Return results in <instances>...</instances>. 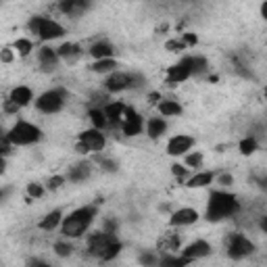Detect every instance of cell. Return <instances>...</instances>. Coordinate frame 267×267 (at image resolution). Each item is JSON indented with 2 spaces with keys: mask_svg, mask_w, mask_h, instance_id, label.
I'll return each instance as SVG.
<instances>
[{
  "mask_svg": "<svg viewBox=\"0 0 267 267\" xmlns=\"http://www.w3.org/2000/svg\"><path fill=\"white\" fill-rule=\"evenodd\" d=\"M240 211V202L234 194L228 192H211L209 204H207V219L209 221H221L226 217H232Z\"/></svg>",
  "mask_w": 267,
  "mask_h": 267,
  "instance_id": "obj_1",
  "label": "cell"
},
{
  "mask_svg": "<svg viewBox=\"0 0 267 267\" xmlns=\"http://www.w3.org/2000/svg\"><path fill=\"white\" fill-rule=\"evenodd\" d=\"M96 215V209L94 207H82V209H75L71 215L63 221V234L69 238H77L82 236L88 228H90L92 219Z\"/></svg>",
  "mask_w": 267,
  "mask_h": 267,
  "instance_id": "obj_2",
  "label": "cell"
},
{
  "mask_svg": "<svg viewBox=\"0 0 267 267\" xmlns=\"http://www.w3.org/2000/svg\"><path fill=\"white\" fill-rule=\"evenodd\" d=\"M6 138L11 144H17V146H25V144H33L42 138V132L40 128H35L33 123H28V121H19L15 123L13 130L6 134Z\"/></svg>",
  "mask_w": 267,
  "mask_h": 267,
  "instance_id": "obj_3",
  "label": "cell"
},
{
  "mask_svg": "<svg viewBox=\"0 0 267 267\" xmlns=\"http://www.w3.org/2000/svg\"><path fill=\"white\" fill-rule=\"evenodd\" d=\"M30 30L33 33H38L42 40H57L65 33V30L61 28L57 21L44 19V17H33V19L30 21Z\"/></svg>",
  "mask_w": 267,
  "mask_h": 267,
  "instance_id": "obj_4",
  "label": "cell"
},
{
  "mask_svg": "<svg viewBox=\"0 0 267 267\" xmlns=\"http://www.w3.org/2000/svg\"><path fill=\"white\" fill-rule=\"evenodd\" d=\"M63 102H65L63 90H50V92H44L40 99L35 100V106H38L42 113H57L63 109Z\"/></svg>",
  "mask_w": 267,
  "mask_h": 267,
  "instance_id": "obj_5",
  "label": "cell"
},
{
  "mask_svg": "<svg viewBox=\"0 0 267 267\" xmlns=\"http://www.w3.org/2000/svg\"><path fill=\"white\" fill-rule=\"evenodd\" d=\"M255 251V244L251 240H246L242 234H236L230 238V244H228V255L232 257V259H244V257L253 255Z\"/></svg>",
  "mask_w": 267,
  "mask_h": 267,
  "instance_id": "obj_6",
  "label": "cell"
},
{
  "mask_svg": "<svg viewBox=\"0 0 267 267\" xmlns=\"http://www.w3.org/2000/svg\"><path fill=\"white\" fill-rule=\"evenodd\" d=\"M113 240H117V238H115L113 234L99 232V234L90 236V240H88V251H90V255H94V257H100V259H102V255L106 253V248L111 246Z\"/></svg>",
  "mask_w": 267,
  "mask_h": 267,
  "instance_id": "obj_7",
  "label": "cell"
},
{
  "mask_svg": "<svg viewBox=\"0 0 267 267\" xmlns=\"http://www.w3.org/2000/svg\"><path fill=\"white\" fill-rule=\"evenodd\" d=\"M79 144H84L86 150L90 153V150H102L104 148V136L99 132V130H86L79 134Z\"/></svg>",
  "mask_w": 267,
  "mask_h": 267,
  "instance_id": "obj_8",
  "label": "cell"
},
{
  "mask_svg": "<svg viewBox=\"0 0 267 267\" xmlns=\"http://www.w3.org/2000/svg\"><path fill=\"white\" fill-rule=\"evenodd\" d=\"M123 115H126V119H123V134L126 136H138L142 132V117L134 109H128V106Z\"/></svg>",
  "mask_w": 267,
  "mask_h": 267,
  "instance_id": "obj_9",
  "label": "cell"
},
{
  "mask_svg": "<svg viewBox=\"0 0 267 267\" xmlns=\"http://www.w3.org/2000/svg\"><path fill=\"white\" fill-rule=\"evenodd\" d=\"M194 144V140L190 136H173L171 140H169L167 144V153L171 157H177V155H184L186 150H190Z\"/></svg>",
  "mask_w": 267,
  "mask_h": 267,
  "instance_id": "obj_10",
  "label": "cell"
},
{
  "mask_svg": "<svg viewBox=\"0 0 267 267\" xmlns=\"http://www.w3.org/2000/svg\"><path fill=\"white\" fill-rule=\"evenodd\" d=\"M207 255H211V244L204 242V240H197V242H192V244H188L184 248L182 257L192 261V259H200V257H207Z\"/></svg>",
  "mask_w": 267,
  "mask_h": 267,
  "instance_id": "obj_11",
  "label": "cell"
},
{
  "mask_svg": "<svg viewBox=\"0 0 267 267\" xmlns=\"http://www.w3.org/2000/svg\"><path fill=\"white\" fill-rule=\"evenodd\" d=\"M197 219H199V213L194 209H190V207H186V209L175 211L171 215V219H169V224H171V226H190Z\"/></svg>",
  "mask_w": 267,
  "mask_h": 267,
  "instance_id": "obj_12",
  "label": "cell"
},
{
  "mask_svg": "<svg viewBox=\"0 0 267 267\" xmlns=\"http://www.w3.org/2000/svg\"><path fill=\"white\" fill-rule=\"evenodd\" d=\"M106 90L109 92H121V90H126V88L132 86V75L128 73H113L109 79H106Z\"/></svg>",
  "mask_w": 267,
  "mask_h": 267,
  "instance_id": "obj_13",
  "label": "cell"
},
{
  "mask_svg": "<svg viewBox=\"0 0 267 267\" xmlns=\"http://www.w3.org/2000/svg\"><path fill=\"white\" fill-rule=\"evenodd\" d=\"M102 113H104V117H106V123H119L121 121V117H123V113H126V104L123 102H111V104H106L104 109H102Z\"/></svg>",
  "mask_w": 267,
  "mask_h": 267,
  "instance_id": "obj_14",
  "label": "cell"
},
{
  "mask_svg": "<svg viewBox=\"0 0 267 267\" xmlns=\"http://www.w3.org/2000/svg\"><path fill=\"white\" fill-rule=\"evenodd\" d=\"M188 77H190V71L184 63H177L173 67H169V71H167V82L169 84H180Z\"/></svg>",
  "mask_w": 267,
  "mask_h": 267,
  "instance_id": "obj_15",
  "label": "cell"
},
{
  "mask_svg": "<svg viewBox=\"0 0 267 267\" xmlns=\"http://www.w3.org/2000/svg\"><path fill=\"white\" fill-rule=\"evenodd\" d=\"M8 100H13L17 106H25V104H30L32 100V90L28 86H17L15 90L11 92V99Z\"/></svg>",
  "mask_w": 267,
  "mask_h": 267,
  "instance_id": "obj_16",
  "label": "cell"
},
{
  "mask_svg": "<svg viewBox=\"0 0 267 267\" xmlns=\"http://www.w3.org/2000/svg\"><path fill=\"white\" fill-rule=\"evenodd\" d=\"M57 61H59V57H57V50H52V48H48V46H44V48H40V63H42V67L44 69H55L57 67Z\"/></svg>",
  "mask_w": 267,
  "mask_h": 267,
  "instance_id": "obj_17",
  "label": "cell"
},
{
  "mask_svg": "<svg viewBox=\"0 0 267 267\" xmlns=\"http://www.w3.org/2000/svg\"><path fill=\"white\" fill-rule=\"evenodd\" d=\"M90 55L96 59V61H104V59H111L113 57V46L106 42H99L94 44V46L90 48Z\"/></svg>",
  "mask_w": 267,
  "mask_h": 267,
  "instance_id": "obj_18",
  "label": "cell"
},
{
  "mask_svg": "<svg viewBox=\"0 0 267 267\" xmlns=\"http://www.w3.org/2000/svg\"><path fill=\"white\" fill-rule=\"evenodd\" d=\"M182 63L188 67L190 75H192V73H200V71L207 69V59H202V57H186Z\"/></svg>",
  "mask_w": 267,
  "mask_h": 267,
  "instance_id": "obj_19",
  "label": "cell"
},
{
  "mask_svg": "<svg viewBox=\"0 0 267 267\" xmlns=\"http://www.w3.org/2000/svg\"><path fill=\"white\" fill-rule=\"evenodd\" d=\"M213 177L215 175H213L211 171H202V173H197L194 177H190L186 186H188V188H204V186H209L213 182Z\"/></svg>",
  "mask_w": 267,
  "mask_h": 267,
  "instance_id": "obj_20",
  "label": "cell"
},
{
  "mask_svg": "<svg viewBox=\"0 0 267 267\" xmlns=\"http://www.w3.org/2000/svg\"><path fill=\"white\" fill-rule=\"evenodd\" d=\"M146 130H148V136H150V138H161L163 134H165V130H167V123H165V119H161V117L150 119Z\"/></svg>",
  "mask_w": 267,
  "mask_h": 267,
  "instance_id": "obj_21",
  "label": "cell"
},
{
  "mask_svg": "<svg viewBox=\"0 0 267 267\" xmlns=\"http://www.w3.org/2000/svg\"><path fill=\"white\" fill-rule=\"evenodd\" d=\"M57 57H61V59H65V61H75L77 57H79V46L77 44H63L59 50H57Z\"/></svg>",
  "mask_w": 267,
  "mask_h": 267,
  "instance_id": "obj_22",
  "label": "cell"
},
{
  "mask_svg": "<svg viewBox=\"0 0 267 267\" xmlns=\"http://www.w3.org/2000/svg\"><path fill=\"white\" fill-rule=\"evenodd\" d=\"M88 175H90V167L88 165H73L67 173V177L71 182H84Z\"/></svg>",
  "mask_w": 267,
  "mask_h": 267,
  "instance_id": "obj_23",
  "label": "cell"
},
{
  "mask_svg": "<svg viewBox=\"0 0 267 267\" xmlns=\"http://www.w3.org/2000/svg\"><path fill=\"white\" fill-rule=\"evenodd\" d=\"M61 217H63V215H61V211H52V213H48V215L40 221V228L46 230V232H50V230H55L61 224Z\"/></svg>",
  "mask_w": 267,
  "mask_h": 267,
  "instance_id": "obj_24",
  "label": "cell"
},
{
  "mask_svg": "<svg viewBox=\"0 0 267 267\" xmlns=\"http://www.w3.org/2000/svg\"><path fill=\"white\" fill-rule=\"evenodd\" d=\"M86 8H88L86 2H75V0H65V2H61V11L67 15H79L82 11H86Z\"/></svg>",
  "mask_w": 267,
  "mask_h": 267,
  "instance_id": "obj_25",
  "label": "cell"
},
{
  "mask_svg": "<svg viewBox=\"0 0 267 267\" xmlns=\"http://www.w3.org/2000/svg\"><path fill=\"white\" fill-rule=\"evenodd\" d=\"M159 111H161V115H165V117H171V115L182 113V106L175 100H163L161 104H159Z\"/></svg>",
  "mask_w": 267,
  "mask_h": 267,
  "instance_id": "obj_26",
  "label": "cell"
},
{
  "mask_svg": "<svg viewBox=\"0 0 267 267\" xmlns=\"http://www.w3.org/2000/svg\"><path fill=\"white\" fill-rule=\"evenodd\" d=\"M190 261L186 259V257H173V255H167L163 257V261H161V267H186Z\"/></svg>",
  "mask_w": 267,
  "mask_h": 267,
  "instance_id": "obj_27",
  "label": "cell"
},
{
  "mask_svg": "<svg viewBox=\"0 0 267 267\" xmlns=\"http://www.w3.org/2000/svg\"><path fill=\"white\" fill-rule=\"evenodd\" d=\"M115 67H117V63H115L113 59H104V61H96L92 65V71H96V73H106V71H113Z\"/></svg>",
  "mask_w": 267,
  "mask_h": 267,
  "instance_id": "obj_28",
  "label": "cell"
},
{
  "mask_svg": "<svg viewBox=\"0 0 267 267\" xmlns=\"http://www.w3.org/2000/svg\"><path fill=\"white\" fill-rule=\"evenodd\" d=\"M90 119H92L94 128L99 130V132H100V130L106 126V117H104V113H102L100 109H92V111H90Z\"/></svg>",
  "mask_w": 267,
  "mask_h": 267,
  "instance_id": "obj_29",
  "label": "cell"
},
{
  "mask_svg": "<svg viewBox=\"0 0 267 267\" xmlns=\"http://www.w3.org/2000/svg\"><path fill=\"white\" fill-rule=\"evenodd\" d=\"M238 148H240V153L246 155V157H248V155H253L255 150H257V140H255L253 136H251V138H244L242 142H240V146H238Z\"/></svg>",
  "mask_w": 267,
  "mask_h": 267,
  "instance_id": "obj_30",
  "label": "cell"
},
{
  "mask_svg": "<svg viewBox=\"0 0 267 267\" xmlns=\"http://www.w3.org/2000/svg\"><path fill=\"white\" fill-rule=\"evenodd\" d=\"M15 48H17V52H19L21 57H28L30 52L33 50V44L30 42V40H25V38H21V40H17L15 42Z\"/></svg>",
  "mask_w": 267,
  "mask_h": 267,
  "instance_id": "obj_31",
  "label": "cell"
},
{
  "mask_svg": "<svg viewBox=\"0 0 267 267\" xmlns=\"http://www.w3.org/2000/svg\"><path fill=\"white\" fill-rule=\"evenodd\" d=\"M119 251H121V242H119V240H113L111 246L106 248V253L102 255V261H111V259H115V257L119 255Z\"/></svg>",
  "mask_w": 267,
  "mask_h": 267,
  "instance_id": "obj_32",
  "label": "cell"
},
{
  "mask_svg": "<svg viewBox=\"0 0 267 267\" xmlns=\"http://www.w3.org/2000/svg\"><path fill=\"white\" fill-rule=\"evenodd\" d=\"M186 165H188V167H200L202 165V155L200 153L186 155Z\"/></svg>",
  "mask_w": 267,
  "mask_h": 267,
  "instance_id": "obj_33",
  "label": "cell"
},
{
  "mask_svg": "<svg viewBox=\"0 0 267 267\" xmlns=\"http://www.w3.org/2000/svg\"><path fill=\"white\" fill-rule=\"evenodd\" d=\"M55 253H57L59 257H69V255H71V244H67V242H57V244H55Z\"/></svg>",
  "mask_w": 267,
  "mask_h": 267,
  "instance_id": "obj_34",
  "label": "cell"
},
{
  "mask_svg": "<svg viewBox=\"0 0 267 267\" xmlns=\"http://www.w3.org/2000/svg\"><path fill=\"white\" fill-rule=\"evenodd\" d=\"M140 263L144 265V267H155L157 259H155V255H150V253H142L140 255Z\"/></svg>",
  "mask_w": 267,
  "mask_h": 267,
  "instance_id": "obj_35",
  "label": "cell"
},
{
  "mask_svg": "<svg viewBox=\"0 0 267 267\" xmlns=\"http://www.w3.org/2000/svg\"><path fill=\"white\" fill-rule=\"evenodd\" d=\"M11 142H8V138L6 136H0V157H2L4 159V155H8V153H11Z\"/></svg>",
  "mask_w": 267,
  "mask_h": 267,
  "instance_id": "obj_36",
  "label": "cell"
},
{
  "mask_svg": "<svg viewBox=\"0 0 267 267\" xmlns=\"http://www.w3.org/2000/svg\"><path fill=\"white\" fill-rule=\"evenodd\" d=\"M28 194H30V197H33V199H40L44 194V190H42L40 184H30L28 186Z\"/></svg>",
  "mask_w": 267,
  "mask_h": 267,
  "instance_id": "obj_37",
  "label": "cell"
},
{
  "mask_svg": "<svg viewBox=\"0 0 267 267\" xmlns=\"http://www.w3.org/2000/svg\"><path fill=\"white\" fill-rule=\"evenodd\" d=\"M161 246L167 248V251H175V248L180 246V240H177L175 236L173 238H167V240H163V242H161Z\"/></svg>",
  "mask_w": 267,
  "mask_h": 267,
  "instance_id": "obj_38",
  "label": "cell"
},
{
  "mask_svg": "<svg viewBox=\"0 0 267 267\" xmlns=\"http://www.w3.org/2000/svg\"><path fill=\"white\" fill-rule=\"evenodd\" d=\"M171 171H173V175H175V177H180V180H184V177L188 175V169H186L184 165H177V163H175V165H171Z\"/></svg>",
  "mask_w": 267,
  "mask_h": 267,
  "instance_id": "obj_39",
  "label": "cell"
},
{
  "mask_svg": "<svg viewBox=\"0 0 267 267\" xmlns=\"http://www.w3.org/2000/svg\"><path fill=\"white\" fill-rule=\"evenodd\" d=\"M63 182H65V177L55 175V177H50V180H48V188H50V190H57V188H61V186H63Z\"/></svg>",
  "mask_w": 267,
  "mask_h": 267,
  "instance_id": "obj_40",
  "label": "cell"
},
{
  "mask_svg": "<svg viewBox=\"0 0 267 267\" xmlns=\"http://www.w3.org/2000/svg\"><path fill=\"white\" fill-rule=\"evenodd\" d=\"M99 163L106 169V171H117V163H115V161H111V159H99Z\"/></svg>",
  "mask_w": 267,
  "mask_h": 267,
  "instance_id": "obj_41",
  "label": "cell"
},
{
  "mask_svg": "<svg viewBox=\"0 0 267 267\" xmlns=\"http://www.w3.org/2000/svg\"><path fill=\"white\" fill-rule=\"evenodd\" d=\"M184 42L182 40H169L167 42V50H184Z\"/></svg>",
  "mask_w": 267,
  "mask_h": 267,
  "instance_id": "obj_42",
  "label": "cell"
},
{
  "mask_svg": "<svg viewBox=\"0 0 267 267\" xmlns=\"http://www.w3.org/2000/svg\"><path fill=\"white\" fill-rule=\"evenodd\" d=\"M182 42H184V46H194V44L199 42V38H197V35H194V33H184Z\"/></svg>",
  "mask_w": 267,
  "mask_h": 267,
  "instance_id": "obj_43",
  "label": "cell"
},
{
  "mask_svg": "<svg viewBox=\"0 0 267 267\" xmlns=\"http://www.w3.org/2000/svg\"><path fill=\"white\" fill-rule=\"evenodd\" d=\"M0 61H2V63H11V61H13V52H11V48H4L2 52H0Z\"/></svg>",
  "mask_w": 267,
  "mask_h": 267,
  "instance_id": "obj_44",
  "label": "cell"
},
{
  "mask_svg": "<svg viewBox=\"0 0 267 267\" xmlns=\"http://www.w3.org/2000/svg\"><path fill=\"white\" fill-rule=\"evenodd\" d=\"M19 109H21V106H17L13 100H6V102H4V111H6V113H17Z\"/></svg>",
  "mask_w": 267,
  "mask_h": 267,
  "instance_id": "obj_45",
  "label": "cell"
},
{
  "mask_svg": "<svg viewBox=\"0 0 267 267\" xmlns=\"http://www.w3.org/2000/svg\"><path fill=\"white\" fill-rule=\"evenodd\" d=\"M232 182H234V177L230 175V173H224V175H219V184H221V186H230V184H232Z\"/></svg>",
  "mask_w": 267,
  "mask_h": 267,
  "instance_id": "obj_46",
  "label": "cell"
},
{
  "mask_svg": "<svg viewBox=\"0 0 267 267\" xmlns=\"http://www.w3.org/2000/svg\"><path fill=\"white\" fill-rule=\"evenodd\" d=\"M30 267H50L48 263H44V261H38V259H33L32 263H30Z\"/></svg>",
  "mask_w": 267,
  "mask_h": 267,
  "instance_id": "obj_47",
  "label": "cell"
},
{
  "mask_svg": "<svg viewBox=\"0 0 267 267\" xmlns=\"http://www.w3.org/2000/svg\"><path fill=\"white\" fill-rule=\"evenodd\" d=\"M4 167H6V163H4V159H2V157H0V175H2V173H4Z\"/></svg>",
  "mask_w": 267,
  "mask_h": 267,
  "instance_id": "obj_48",
  "label": "cell"
},
{
  "mask_svg": "<svg viewBox=\"0 0 267 267\" xmlns=\"http://www.w3.org/2000/svg\"><path fill=\"white\" fill-rule=\"evenodd\" d=\"M261 13H263V17H267V2L261 6Z\"/></svg>",
  "mask_w": 267,
  "mask_h": 267,
  "instance_id": "obj_49",
  "label": "cell"
},
{
  "mask_svg": "<svg viewBox=\"0 0 267 267\" xmlns=\"http://www.w3.org/2000/svg\"><path fill=\"white\" fill-rule=\"evenodd\" d=\"M4 194H6L4 190H0V200H2V199H4Z\"/></svg>",
  "mask_w": 267,
  "mask_h": 267,
  "instance_id": "obj_50",
  "label": "cell"
},
{
  "mask_svg": "<svg viewBox=\"0 0 267 267\" xmlns=\"http://www.w3.org/2000/svg\"><path fill=\"white\" fill-rule=\"evenodd\" d=\"M2 134H4V132H2V128H0V136H2Z\"/></svg>",
  "mask_w": 267,
  "mask_h": 267,
  "instance_id": "obj_51",
  "label": "cell"
}]
</instances>
